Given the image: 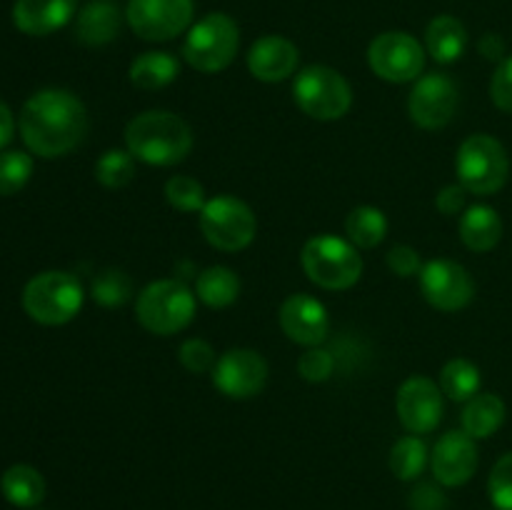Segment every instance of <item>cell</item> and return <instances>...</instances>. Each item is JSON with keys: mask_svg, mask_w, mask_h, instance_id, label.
<instances>
[{"mask_svg": "<svg viewBox=\"0 0 512 510\" xmlns=\"http://www.w3.org/2000/svg\"><path fill=\"white\" fill-rule=\"evenodd\" d=\"M300 63V50L293 40L283 35H263L248 50V70L255 80L280 83L295 75Z\"/></svg>", "mask_w": 512, "mask_h": 510, "instance_id": "18", "label": "cell"}, {"mask_svg": "<svg viewBox=\"0 0 512 510\" xmlns=\"http://www.w3.org/2000/svg\"><path fill=\"white\" fill-rule=\"evenodd\" d=\"M465 200H468V190H465L463 185H445V188L435 195V208L443 215H458L465 210Z\"/></svg>", "mask_w": 512, "mask_h": 510, "instance_id": "40", "label": "cell"}, {"mask_svg": "<svg viewBox=\"0 0 512 510\" xmlns=\"http://www.w3.org/2000/svg\"><path fill=\"white\" fill-rule=\"evenodd\" d=\"M300 265L310 283L325 290H348L363 275V258L350 240L333 233L313 235L303 245Z\"/></svg>", "mask_w": 512, "mask_h": 510, "instance_id": "3", "label": "cell"}, {"mask_svg": "<svg viewBox=\"0 0 512 510\" xmlns=\"http://www.w3.org/2000/svg\"><path fill=\"white\" fill-rule=\"evenodd\" d=\"M458 230L465 248L473 253H490L503 238V220H500L498 210L478 203L465 208V213L460 215Z\"/></svg>", "mask_w": 512, "mask_h": 510, "instance_id": "21", "label": "cell"}, {"mask_svg": "<svg viewBox=\"0 0 512 510\" xmlns=\"http://www.w3.org/2000/svg\"><path fill=\"white\" fill-rule=\"evenodd\" d=\"M123 28V13L113 0H93L75 15V38L90 48L113 43Z\"/></svg>", "mask_w": 512, "mask_h": 510, "instance_id": "20", "label": "cell"}, {"mask_svg": "<svg viewBox=\"0 0 512 510\" xmlns=\"http://www.w3.org/2000/svg\"><path fill=\"white\" fill-rule=\"evenodd\" d=\"M195 300V290H190L183 280H155L138 293L135 318L148 333L175 335L193 323Z\"/></svg>", "mask_w": 512, "mask_h": 510, "instance_id": "4", "label": "cell"}, {"mask_svg": "<svg viewBox=\"0 0 512 510\" xmlns=\"http://www.w3.org/2000/svg\"><path fill=\"white\" fill-rule=\"evenodd\" d=\"M388 268L393 270L400 278H413V275H420L423 270V263H420V253L410 245H395L388 253Z\"/></svg>", "mask_w": 512, "mask_h": 510, "instance_id": "38", "label": "cell"}, {"mask_svg": "<svg viewBox=\"0 0 512 510\" xmlns=\"http://www.w3.org/2000/svg\"><path fill=\"white\" fill-rule=\"evenodd\" d=\"M135 163H138V160L133 158V153H130L128 148L105 150L98 158V163H95V180H98L103 188L110 190L125 188V185L135 178Z\"/></svg>", "mask_w": 512, "mask_h": 510, "instance_id": "30", "label": "cell"}, {"mask_svg": "<svg viewBox=\"0 0 512 510\" xmlns=\"http://www.w3.org/2000/svg\"><path fill=\"white\" fill-rule=\"evenodd\" d=\"M213 385L230 400H250L268 383V363L258 350L233 348L218 358Z\"/></svg>", "mask_w": 512, "mask_h": 510, "instance_id": "15", "label": "cell"}, {"mask_svg": "<svg viewBox=\"0 0 512 510\" xmlns=\"http://www.w3.org/2000/svg\"><path fill=\"white\" fill-rule=\"evenodd\" d=\"M505 415H508V408L500 395L478 393L463 408V433H468L473 440L490 438L503 428Z\"/></svg>", "mask_w": 512, "mask_h": 510, "instance_id": "23", "label": "cell"}, {"mask_svg": "<svg viewBox=\"0 0 512 510\" xmlns=\"http://www.w3.org/2000/svg\"><path fill=\"white\" fill-rule=\"evenodd\" d=\"M180 75V63L173 53L148 50L130 63L128 78L140 90H160Z\"/></svg>", "mask_w": 512, "mask_h": 510, "instance_id": "24", "label": "cell"}, {"mask_svg": "<svg viewBox=\"0 0 512 510\" xmlns=\"http://www.w3.org/2000/svg\"><path fill=\"white\" fill-rule=\"evenodd\" d=\"M240 278L225 265H210L195 278V298L208 308H228L238 300Z\"/></svg>", "mask_w": 512, "mask_h": 510, "instance_id": "26", "label": "cell"}, {"mask_svg": "<svg viewBox=\"0 0 512 510\" xmlns=\"http://www.w3.org/2000/svg\"><path fill=\"white\" fill-rule=\"evenodd\" d=\"M33 175V158L20 150L0 153V195H15L28 185Z\"/></svg>", "mask_w": 512, "mask_h": 510, "instance_id": "33", "label": "cell"}, {"mask_svg": "<svg viewBox=\"0 0 512 510\" xmlns=\"http://www.w3.org/2000/svg\"><path fill=\"white\" fill-rule=\"evenodd\" d=\"M78 0H15L13 23L20 33L43 35L65 28L75 18Z\"/></svg>", "mask_w": 512, "mask_h": 510, "instance_id": "19", "label": "cell"}, {"mask_svg": "<svg viewBox=\"0 0 512 510\" xmlns=\"http://www.w3.org/2000/svg\"><path fill=\"white\" fill-rule=\"evenodd\" d=\"M480 383H483L480 368L468 358L448 360L438 378V385L445 398L455 400V403H468L470 398H475L480 393Z\"/></svg>", "mask_w": 512, "mask_h": 510, "instance_id": "28", "label": "cell"}, {"mask_svg": "<svg viewBox=\"0 0 512 510\" xmlns=\"http://www.w3.org/2000/svg\"><path fill=\"white\" fill-rule=\"evenodd\" d=\"M425 48L405 30L380 33L368 48V63L388 83H415L425 70Z\"/></svg>", "mask_w": 512, "mask_h": 510, "instance_id": "10", "label": "cell"}, {"mask_svg": "<svg viewBox=\"0 0 512 510\" xmlns=\"http://www.w3.org/2000/svg\"><path fill=\"white\" fill-rule=\"evenodd\" d=\"M458 108V85L445 73H428L415 80L408 98V113L418 128L440 130L453 120Z\"/></svg>", "mask_w": 512, "mask_h": 510, "instance_id": "14", "label": "cell"}, {"mask_svg": "<svg viewBox=\"0 0 512 510\" xmlns=\"http://www.w3.org/2000/svg\"><path fill=\"white\" fill-rule=\"evenodd\" d=\"M418 278L425 300L443 313H455V310H463L465 305L473 303V275L455 260H428Z\"/></svg>", "mask_w": 512, "mask_h": 510, "instance_id": "13", "label": "cell"}, {"mask_svg": "<svg viewBox=\"0 0 512 510\" xmlns=\"http://www.w3.org/2000/svg\"><path fill=\"white\" fill-rule=\"evenodd\" d=\"M125 148L135 160L158 168L183 163L193 150V130L170 110H145L125 128Z\"/></svg>", "mask_w": 512, "mask_h": 510, "instance_id": "2", "label": "cell"}, {"mask_svg": "<svg viewBox=\"0 0 512 510\" xmlns=\"http://www.w3.org/2000/svg\"><path fill=\"white\" fill-rule=\"evenodd\" d=\"M85 290L73 273L45 270L23 288V310L40 325H65L80 313Z\"/></svg>", "mask_w": 512, "mask_h": 510, "instance_id": "5", "label": "cell"}, {"mask_svg": "<svg viewBox=\"0 0 512 510\" xmlns=\"http://www.w3.org/2000/svg\"><path fill=\"white\" fill-rule=\"evenodd\" d=\"M193 15V0H128L125 8L130 30L150 43H163L188 33Z\"/></svg>", "mask_w": 512, "mask_h": 510, "instance_id": "11", "label": "cell"}, {"mask_svg": "<svg viewBox=\"0 0 512 510\" xmlns=\"http://www.w3.org/2000/svg\"><path fill=\"white\" fill-rule=\"evenodd\" d=\"M443 398V390L435 380L425 378V375H410L395 395L398 420L410 435L433 433L443 420Z\"/></svg>", "mask_w": 512, "mask_h": 510, "instance_id": "12", "label": "cell"}, {"mask_svg": "<svg viewBox=\"0 0 512 510\" xmlns=\"http://www.w3.org/2000/svg\"><path fill=\"white\" fill-rule=\"evenodd\" d=\"M200 233L213 248L223 253H238L255 240L258 220L253 208L235 195L210 198L200 210Z\"/></svg>", "mask_w": 512, "mask_h": 510, "instance_id": "9", "label": "cell"}, {"mask_svg": "<svg viewBox=\"0 0 512 510\" xmlns=\"http://www.w3.org/2000/svg\"><path fill=\"white\" fill-rule=\"evenodd\" d=\"M468 50V30L453 15H438L425 30V53L440 65L460 60Z\"/></svg>", "mask_w": 512, "mask_h": 510, "instance_id": "22", "label": "cell"}, {"mask_svg": "<svg viewBox=\"0 0 512 510\" xmlns=\"http://www.w3.org/2000/svg\"><path fill=\"white\" fill-rule=\"evenodd\" d=\"M18 128L30 153L40 158H63L83 143L88 133V110L70 90H40L20 110Z\"/></svg>", "mask_w": 512, "mask_h": 510, "instance_id": "1", "label": "cell"}, {"mask_svg": "<svg viewBox=\"0 0 512 510\" xmlns=\"http://www.w3.org/2000/svg\"><path fill=\"white\" fill-rule=\"evenodd\" d=\"M490 98H493L495 108L512 113V55L500 60L495 68L493 80H490Z\"/></svg>", "mask_w": 512, "mask_h": 510, "instance_id": "37", "label": "cell"}, {"mask_svg": "<svg viewBox=\"0 0 512 510\" xmlns=\"http://www.w3.org/2000/svg\"><path fill=\"white\" fill-rule=\"evenodd\" d=\"M488 495L498 510H512V453H505L490 470Z\"/></svg>", "mask_w": 512, "mask_h": 510, "instance_id": "36", "label": "cell"}, {"mask_svg": "<svg viewBox=\"0 0 512 510\" xmlns=\"http://www.w3.org/2000/svg\"><path fill=\"white\" fill-rule=\"evenodd\" d=\"M388 218L380 208L375 205H358L348 213L345 218V233H348V240L355 245V248H378L380 243L388 235Z\"/></svg>", "mask_w": 512, "mask_h": 510, "instance_id": "27", "label": "cell"}, {"mask_svg": "<svg viewBox=\"0 0 512 510\" xmlns=\"http://www.w3.org/2000/svg\"><path fill=\"white\" fill-rule=\"evenodd\" d=\"M478 445L463 430H450L435 443L430 453V468L435 480L445 488H460L478 470Z\"/></svg>", "mask_w": 512, "mask_h": 510, "instance_id": "16", "label": "cell"}, {"mask_svg": "<svg viewBox=\"0 0 512 510\" xmlns=\"http://www.w3.org/2000/svg\"><path fill=\"white\" fill-rule=\"evenodd\" d=\"M295 105L313 120H340L353 105V88L328 65H308L293 80Z\"/></svg>", "mask_w": 512, "mask_h": 510, "instance_id": "8", "label": "cell"}, {"mask_svg": "<svg viewBox=\"0 0 512 510\" xmlns=\"http://www.w3.org/2000/svg\"><path fill=\"white\" fill-rule=\"evenodd\" d=\"M90 298L103 305V308H118V305H125L133 298V280L125 270H103L90 283Z\"/></svg>", "mask_w": 512, "mask_h": 510, "instance_id": "31", "label": "cell"}, {"mask_svg": "<svg viewBox=\"0 0 512 510\" xmlns=\"http://www.w3.org/2000/svg\"><path fill=\"white\" fill-rule=\"evenodd\" d=\"M430 453L428 445L418 438V435H405V438L395 440L390 448V470L398 480H415L423 475L428 468Z\"/></svg>", "mask_w": 512, "mask_h": 510, "instance_id": "29", "label": "cell"}, {"mask_svg": "<svg viewBox=\"0 0 512 510\" xmlns=\"http://www.w3.org/2000/svg\"><path fill=\"white\" fill-rule=\"evenodd\" d=\"M278 320L283 333L293 343L305 345V348H315V345L325 343L330 333L328 310L318 298L308 293L288 295L280 305Z\"/></svg>", "mask_w": 512, "mask_h": 510, "instance_id": "17", "label": "cell"}, {"mask_svg": "<svg viewBox=\"0 0 512 510\" xmlns=\"http://www.w3.org/2000/svg\"><path fill=\"white\" fill-rule=\"evenodd\" d=\"M165 200L173 205L180 213H200L205 200V188L203 183H198L190 175H173V178L165 183Z\"/></svg>", "mask_w": 512, "mask_h": 510, "instance_id": "32", "label": "cell"}, {"mask_svg": "<svg viewBox=\"0 0 512 510\" xmlns=\"http://www.w3.org/2000/svg\"><path fill=\"white\" fill-rule=\"evenodd\" d=\"M13 130H15V120H13V113H10L8 105L0 100V148H5V145L13 140Z\"/></svg>", "mask_w": 512, "mask_h": 510, "instance_id": "42", "label": "cell"}, {"mask_svg": "<svg viewBox=\"0 0 512 510\" xmlns=\"http://www.w3.org/2000/svg\"><path fill=\"white\" fill-rule=\"evenodd\" d=\"M458 183L473 195H493L505 188L510 158L505 145L488 133H475L460 143L455 155Z\"/></svg>", "mask_w": 512, "mask_h": 510, "instance_id": "7", "label": "cell"}, {"mask_svg": "<svg viewBox=\"0 0 512 510\" xmlns=\"http://www.w3.org/2000/svg\"><path fill=\"white\" fill-rule=\"evenodd\" d=\"M335 365H338L335 355L328 348L315 345V348H308L300 355L298 375L303 380H308V383H325L335 373Z\"/></svg>", "mask_w": 512, "mask_h": 510, "instance_id": "35", "label": "cell"}, {"mask_svg": "<svg viewBox=\"0 0 512 510\" xmlns=\"http://www.w3.org/2000/svg\"><path fill=\"white\" fill-rule=\"evenodd\" d=\"M478 48H480V53H483V58L495 60V63H500V60L508 58V55H505L503 38H500V35H495V33H485L483 38H480Z\"/></svg>", "mask_w": 512, "mask_h": 510, "instance_id": "41", "label": "cell"}, {"mask_svg": "<svg viewBox=\"0 0 512 510\" xmlns=\"http://www.w3.org/2000/svg\"><path fill=\"white\" fill-rule=\"evenodd\" d=\"M0 490H3V498L13 503L15 508L33 510L35 505L43 503L45 480L33 465L18 463L5 470L3 478H0Z\"/></svg>", "mask_w": 512, "mask_h": 510, "instance_id": "25", "label": "cell"}, {"mask_svg": "<svg viewBox=\"0 0 512 510\" xmlns=\"http://www.w3.org/2000/svg\"><path fill=\"white\" fill-rule=\"evenodd\" d=\"M178 360L183 363L185 370L195 375L213 373L215 363H218V353L213 345L203 338H188L178 350Z\"/></svg>", "mask_w": 512, "mask_h": 510, "instance_id": "34", "label": "cell"}, {"mask_svg": "<svg viewBox=\"0 0 512 510\" xmlns=\"http://www.w3.org/2000/svg\"><path fill=\"white\" fill-rule=\"evenodd\" d=\"M410 510H448V498L433 483H420L410 493Z\"/></svg>", "mask_w": 512, "mask_h": 510, "instance_id": "39", "label": "cell"}, {"mask_svg": "<svg viewBox=\"0 0 512 510\" xmlns=\"http://www.w3.org/2000/svg\"><path fill=\"white\" fill-rule=\"evenodd\" d=\"M238 48V23L225 13H208L185 33L183 60L198 73H220L233 63Z\"/></svg>", "mask_w": 512, "mask_h": 510, "instance_id": "6", "label": "cell"}]
</instances>
